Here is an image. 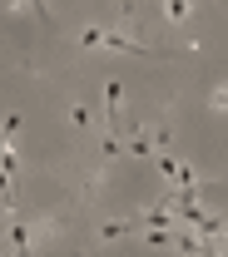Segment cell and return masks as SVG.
Segmentation results:
<instances>
[{
  "label": "cell",
  "mask_w": 228,
  "mask_h": 257,
  "mask_svg": "<svg viewBox=\"0 0 228 257\" xmlns=\"http://www.w3.org/2000/svg\"><path fill=\"white\" fill-rule=\"evenodd\" d=\"M208 104H213L218 114H228V79H223V84H218V89H213V99H208Z\"/></svg>",
  "instance_id": "cell-3"
},
{
  "label": "cell",
  "mask_w": 228,
  "mask_h": 257,
  "mask_svg": "<svg viewBox=\"0 0 228 257\" xmlns=\"http://www.w3.org/2000/svg\"><path fill=\"white\" fill-rule=\"evenodd\" d=\"M0 208L15 213V188H10V173H5V168H0Z\"/></svg>",
  "instance_id": "cell-2"
},
{
  "label": "cell",
  "mask_w": 228,
  "mask_h": 257,
  "mask_svg": "<svg viewBox=\"0 0 228 257\" xmlns=\"http://www.w3.org/2000/svg\"><path fill=\"white\" fill-rule=\"evenodd\" d=\"M69 119H74V128H90V109L85 104H69Z\"/></svg>",
  "instance_id": "cell-4"
},
{
  "label": "cell",
  "mask_w": 228,
  "mask_h": 257,
  "mask_svg": "<svg viewBox=\"0 0 228 257\" xmlns=\"http://www.w3.org/2000/svg\"><path fill=\"white\" fill-rule=\"evenodd\" d=\"M80 45H85V50H114V55H154V50H149V45H144V40H134V35H119V30H80Z\"/></svg>",
  "instance_id": "cell-1"
}]
</instances>
